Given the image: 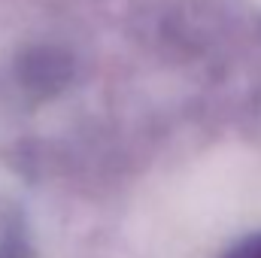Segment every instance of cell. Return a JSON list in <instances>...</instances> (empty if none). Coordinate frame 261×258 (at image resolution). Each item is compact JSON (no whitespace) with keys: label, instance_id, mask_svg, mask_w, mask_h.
Masks as SVG:
<instances>
[{"label":"cell","instance_id":"cell-1","mask_svg":"<svg viewBox=\"0 0 261 258\" xmlns=\"http://www.w3.org/2000/svg\"><path fill=\"white\" fill-rule=\"evenodd\" d=\"M225 258H261V234H252V237L240 240Z\"/></svg>","mask_w":261,"mask_h":258}]
</instances>
